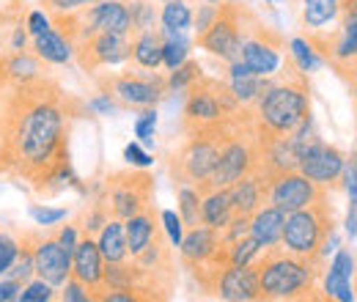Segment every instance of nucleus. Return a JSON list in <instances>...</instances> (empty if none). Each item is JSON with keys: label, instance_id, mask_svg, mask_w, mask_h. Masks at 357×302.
<instances>
[{"label": "nucleus", "instance_id": "nucleus-1", "mask_svg": "<svg viewBox=\"0 0 357 302\" xmlns=\"http://www.w3.org/2000/svg\"><path fill=\"white\" fill-rule=\"evenodd\" d=\"M91 113L55 77L0 86V176L28 184L39 195L83 190L72 168V130Z\"/></svg>", "mask_w": 357, "mask_h": 302}, {"label": "nucleus", "instance_id": "nucleus-2", "mask_svg": "<svg viewBox=\"0 0 357 302\" xmlns=\"http://www.w3.org/2000/svg\"><path fill=\"white\" fill-rule=\"evenodd\" d=\"M278 69L280 75L272 77V86L253 105V116L261 132L283 137L311 119V83L308 75L294 63L291 52H283Z\"/></svg>", "mask_w": 357, "mask_h": 302}, {"label": "nucleus", "instance_id": "nucleus-3", "mask_svg": "<svg viewBox=\"0 0 357 302\" xmlns=\"http://www.w3.org/2000/svg\"><path fill=\"white\" fill-rule=\"evenodd\" d=\"M256 266L261 300H324V294H316L324 261L303 259L289 253L283 245H269L259 253Z\"/></svg>", "mask_w": 357, "mask_h": 302}, {"label": "nucleus", "instance_id": "nucleus-4", "mask_svg": "<svg viewBox=\"0 0 357 302\" xmlns=\"http://www.w3.org/2000/svg\"><path fill=\"white\" fill-rule=\"evenodd\" d=\"M231 119H225L223 124L206 127V130L184 132V140L168 157V173H171L174 187H178V184L204 187L212 179V173L218 168V160H220L223 140L228 135V127H231Z\"/></svg>", "mask_w": 357, "mask_h": 302}, {"label": "nucleus", "instance_id": "nucleus-5", "mask_svg": "<svg viewBox=\"0 0 357 302\" xmlns=\"http://www.w3.org/2000/svg\"><path fill=\"white\" fill-rule=\"evenodd\" d=\"M335 225H338L335 222V209H333L330 192H327V195L316 198L308 206L286 215L280 245L294 256L324 261L327 259L324 248L335 236Z\"/></svg>", "mask_w": 357, "mask_h": 302}, {"label": "nucleus", "instance_id": "nucleus-6", "mask_svg": "<svg viewBox=\"0 0 357 302\" xmlns=\"http://www.w3.org/2000/svg\"><path fill=\"white\" fill-rule=\"evenodd\" d=\"M184 119H181V130H206L215 124H223L225 119H231L242 102L236 99V93L231 91L225 77H209L201 75L192 86L184 91Z\"/></svg>", "mask_w": 357, "mask_h": 302}, {"label": "nucleus", "instance_id": "nucleus-7", "mask_svg": "<svg viewBox=\"0 0 357 302\" xmlns=\"http://www.w3.org/2000/svg\"><path fill=\"white\" fill-rule=\"evenodd\" d=\"M93 83L99 93H107L116 99L121 107L143 110V107H157L162 99H168V83L157 69H140L130 66L124 72H107V75H93Z\"/></svg>", "mask_w": 357, "mask_h": 302}, {"label": "nucleus", "instance_id": "nucleus-8", "mask_svg": "<svg viewBox=\"0 0 357 302\" xmlns=\"http://www.w3.org/2000/svg\"><path fill=\"white\" fill-rule=\"evenodd\" d=\"M96 195L105 201L110 217L127 220V217L154 206L157 184H154V176L146 173V168H124V171L107 173L105 181H99Z\"/></svg>", "mask_w": 357, "mask_h": 302}, {"label": "nucleus", "instance_id": "nucleus-9", "mask_svg": "<svg viewBox=\"0 0 357 302\" xmlns=\"http://www.w3.org/2000/svg\"><path fill=\"white\" fill-rule=\"evenodd\" d=\"M286 52V39L278 28H269L267 22L248 8L245 14V36H242V52L239 61L261 77H272L283 61Z\"/></svg>", "mask_w": 357, "mask_h": 302}, {"label": "nucleus", "instance_id": "nucleus-10", "mask_svg": "<svg viewBox=\"0 0 357 302\" xmlns=\"http://www.w3.org/2000/svg\"><path fill=\"white\" fill-rule=\"evenodd\" d=\"M245 14H248V6L223 0V3L218 6L215 22H212L198 39H192V42L198 44L201 50H206V52L223 58L225 63L239 61L242 36H245Z\"/></svg>", "mask_w": 357, "mask_h": 302}, {"label": "nucleus", "instance_id": "nucleus-11", "mask_svg": "<svg viewBox=\"0 0 357 302\" xmlns=\"http://www.w3.org/2000/svg\"><path fill=\"white\" fill-rule=\"evenodd\" d=\"M130 55H132V36H124V33L99 31V33H93L89 39L75 44V61H77V66L86 75H91V77L99 69L127 63Z\"/></svg>", "mask_w": 357, "mask_h": 302}, {"label": "nucleus", "instance_id": "nucleus-12", "mask_svg": "<svg viewBox=\"0 0 357 302\" xmlns=\"http://www.w3.org/2000/svg\"><path fill=\"white\" fill-rule=\"evenodd\" d=\"M330 190L316 184L313 179H308L305 173H300L297 168L294 171H280L269 176L267 184V204L278 206L280 212H297L303 206L313 204L316 198L327 195Z\"/></svg>", "mask_w": 357, "mask_h": 302}, {"label": "nucleus", "instance_id": "nucleus-13", "mask_svg": "<svg viewBox=\"0 0 357 302\" xmlns=\"http://www.w3.org/2000/svg\"><path fill=\"white\" fill-rule=\"evenodd\" d=\"M297 171L305 173L316 184L327 190H341L344 187V171H347V154L321 137L305 146L297 157Z\"/></svg>", "mask_w": 357, "mask_h": 302}, {"label": "nucleus", "instance_id": "nucleus-14", "mask_svg": "<svg viewBox=\"0 0 357 302\" xmlns=\"http://www.w3.org/2000/svg\"><path fill=\"white\" fill-rule=\"evenodd\" d=\"M33 261H36V278H45L55 289H61L72 275V253L55 239V234H33Z\"/></svg>", "mask_w": 357, "mask_h": 302}, {"label": "nucleus", "instance_id": "nucleus-15", "mask_svg": "<svg viewBox=\"0 0 357 302\" xmlns=\"http://www.w3.org/2000/svg\"><path fill=\"white\" fill-rule=\"evenodd\" d=\"M225 302H256L261 300L259 266L253 264H231L218 283V294Z\"/></svg>", "mask_w": 357, "mask_h": 302}, {"label": "nucleus", "instance_id": "nucleus-16", "mask_svg": "<svg viewBox=\"0 0 357 302\" xmlns=\"http://www.w3.org/2000/svg\"><path fill=\"white\" fill-rule=\"evenodd\" d=\"M223 239H220V231L212 228V225H195V228H184V239L178 242V261L184 269L201 264V261L212 259L218 250H220Z\"/></svg>", "mask_w": 357, "mask_h": 302}, {"label": "nucleus", "instance_id": "nucleus-17", "mask_svg": "<svg viewBox=\"0 0 357 302\" xmlns=\"http://www.w3.org/2000/svg\"><path fill=\"white\" fill-rule=\"evenodd\" d=\"M72 278H77L80 283L89 286L93 292L96 286H102L105 278V259L99 253V245L93 236H80L75 250H72Z\"/></svg>", "mask_w": 357, "mask_h": 302}, {"label": "nucleus", "instance_id": "nucleus-18", "mask_svg": "<svg viewBox=\"0 0 357 302\" xmlns=\"http://www.w3.org/2000/svg\"><path fill=\"white\" fill-rule=\"evenodd\" d=\"M225 80H228V86L231 91L236 93V99L245 105V107H253L259 99H261V93L272 86V77H261V75H253L242 61H234V63H228V72H225Z\"/></svg>", "mask_w": 357, "mask_h": 302}, {"label": "nucleus", "instance_id": "nucleus-19", "mask_svg": "<svg viewBox=\"0 0 357 302\" xmlns=\"http://www.w3.org/2000/svg\"><path fill=\"white\" fill-rule=\"evenodd\" d=\"M283 222H286V212H280L278 206L264 204L259 206L253 215H250V236L261 245H280V236H283Z\"/></svg>", "mask_w": 357, "mask_h": 302}, {"label": "nucleus", "instance_id": "nucleus-20", "mask_svg": "<svg viewBox=\"0 0 357 302\" xmlns=\"http://www.w3.org/2000/svg\"><path fill=\"white\" fill-rule=\"evenodd\" d=\"M33 52L45 61L47 66H66V63L75 61V47L58 28H50L45 33L33 36Z\"/></svg>", "mask_w": 357, "mask_h": 302}, {"label": "nucleus", "instance_id": "nucleus-21", "mask_svg": "<svg viewBox=\"0 0 357 302\" xmlns=\"http://www.w3.org/2000/svg\"><path fill=\"white\" fill-rule=\"evenodd\" d=\"M160 225H162V222H160V212H157V206H149V209H143V212H137V215L124 220L130 256H137V253L151 242V236L157 234V228H160Z\"/></svg>", "mask_w": 357, "mask_h": 302}, {"label": "nucleus", "instance_id": "nucleus-22", "mask_svg": "<svg viewBox=\"0 0 357 302\" xmlns=\"http://www.w3.org/2000/svg\"><path fill=\"white\" fill-rule=\"evenodd\" d=\"M3 69H6V83H25L47 75V63L36 52H28V50L3 52Z\"/></svg>", "mask_w": 357, "mask_h": 302}, {"label": "nucleus", "instance_id": "nucleus-23", "mask_svg": "<svg viewBox=\"0 0 357 302\" xmlns=\"http://www.w3.org/2000/svg\"><path fill=\"white\" fill-rule=\"evenodd\" d=\"M162 44H165V36H162L160 28L135 33L130 61L140 69H160L162 66Z\"/></svg>", "mask_w": 357, "mask_h": 302}, {"label": "nucleus", "instance_id": "nucleus-24", "mask_svg": "<svg viewBox=\"0 0 357 302\" xmlns=\"http://www.w3.org/2000/svg\"><path fill=\"white\" fill-rule=\"evenodd\" d=\"M96 245H99V253L105 264L110 261H124L130 259V248H127V231H124V220H116L110 217L102 231L96 234Z\"/></svg>", "mask_w": 357, "mask_h": 302}, {"label": "nucleus", "instance_id": "nucleus-25", "mask_svg": "<svg viewBox=\"0 0 357 302\" xmlns=\"http://www.w3.org/2000/svg\"><path fill=\"white\" fill-rule=\"evenodd\" d=\"M231 217H234V204H231V195L225 187L209 190L201 195V222L204 225H212L220 231Z\"/></svg>", "mask_w": 357, "mask_h": 302}, {"label": "nucleus", "instance_id": "nucleus-26", "mask_svg": "<svg viewBox=\"0 0 357 302\" xmlns=\"http://www.w3.org/2000/svg\"><path fill=\"white\" fill-rule=\"evenodd\" d=\"M333 20H338V0H303L305 31H321Z\"/></svg>", "mask_w": 357, "mask_h": 302}, {"label": "nucleus", "instance_id": "nucleus-27", "mask_svg": "<svg viewBox=\"0 0 357 302\" xmlns=\"http://www.w3.org/2000/svg\"><path fill=\"white\" fill-rule=\"evenodd\" d=\"M162 31H192V8L187 0H165L160 6Z\"/></svg>", "mask_w": 357, "mask_h": 302}, {"label": "nucleus", "instance_id": "nucleus-28", "mask_svg": "<svg viewBox=\"0 0 357 302\" xmlns=\"http://www.w3.org/2000/svg\"><path fill=\"white\" fill-rule=\"evenodd\" d=\"M174 192H176V212L184 228L201 225V192L192 184H178L174 187Z\"/></svg>", "mask_w": 357, "mask_h": 302}, {"label": "nucleus", "instance_id": "nucleus-29", "mask_svg": "<svg viewBox=\"0 0 357 302\" xmlns=\"http://www.w3.org/2000/svg\"><path fill=\"white\" fill-rule=\"evenodd\" d=\"M162 36H165V44H162V66L176 69V66H181L190 58L192 42L187 39V31H162Z\"/></svg>", "mask_w": 357, "mask_h": 302}, {"label": "nucleus", "instance_id": "nucleus-30", "mask_svg": "<svg viewBox=\"0 0 357 302\" xmlns=\"http://www.w3.org/2000/svg\"><path fill=\"white\" fill-rule=\"evenodd\" d=\"M130 8V22H132V36L160 28V8L154 6V0H127Z\"/></svg>", "mask_w": 357, "mask_h": 302}, {"label": "nucleus", "instance_id": "nucleus-31", "mask_svg": "<svg viewBox=\"0 0 357 302\" xmlns=\"http://www.w3.org/2000/svg\"><path fill=\"white\" fill-rule=\"evenodd\" d=\"M201 75H204V66H201L198 61L187 58L181 66L171 69V75L165 77V83H168V93H184V91L192 86Z\"/></svg>", "mask_w": 357, "mask_h": 302}, {"label": "nucleus", "instance_id": "nucleus-32", "mask_svg": "<svg viewBox=\"0 0 357 302\" xmlns=\"http://www.w3.org/2000/svg\"><path fill=\"white\" fill-rule=\"evenodd\" d=\"M324 300H338V302L355 300V286H352V280L344 278L333 264H330V272L324 275Z\"/></svg>", "mask_w": 357, "mask_h": 302}, {"label": "nucleus", "instance_id": "nucleus-33", "mask_svg": "<svg viewBox=\"0 0 357 302\" xmlns=\"http://www.w3.org/2000/svg\"><path fill=\"white\" fill-rule=\"evenodd\" d=\"M261 250H264V248H261L250 234L242 236V239H236V242H228V245H225L228 264H253V261L259 259Z\"/></svg>", "mask_w": 357, "mask_h": 302}, {"label": "nucleus", "instance_id": "nucleus-34", "mask_svg": "<svg viewBox=\"0 0 357 302\" xmlns=\"http://www.w3.org/2000/svg\"><path fill=\"white\" fill-rule=\"evenodd\" d=\"M289 52H291V58H294V63L300 66V72H305V75H311L313 69L321 63V58L316 55V50H313V44L305 39V36H294L291 42H289Z\"/></svg>", "mask_w": 357, "mask_h": 302}, {"label": "nucleus", "instance_id": "nucleus-35", "mask_svg": "<svg viewBox=\"0 0 357 302\" xmlns=\"http://www.w3.org/2000/svg\"><path fill=\"white\" fill-rule=\"evenodd\" d=\"M55 292H58V289H55L52 283H47L45 278H33V280H28V283L22 286L17 302H50L58 297Z\"/></svg>", "mask_w": 357, "mask_h": 302}, {"label": "nucleus", "instance_id": "nucleus-36", "mask_svg": "<svg viewBox=\"0 0 357 302\" xmlns=\"http://www.w3.org/2000/svg\"><path fill=\"white\" fill-rule=\"evenodd\" d=\"M154 132H157V107H143L137 121H135V137L140 146H154Z\"/></svg>", "mask_w": 357, "mask_h": 302}, {"label": "nucleus", "instance_id": "nucleus-37", "mask_svg": "<svg viewBox=\"0 0 357 302\" xmlns=\"http://www.w3.org/2000/svg\"><path fill=\"white\" fill-rule=\"evenodd\" d=\"M218 6H220V3H206V0H201V6L192 11V39H198V36L215 22Z\"/></svg>", "mask_w": 357, "mask_h": 302}, {"label": "nucleus", "instance_id": "nucleus-38", "mask_svg": "<svg viewBox=\"0 0 357 302\" xmlns=\"http://www.w3.org/2000/svg\"><path fill=\"white\" fill-rule=\"evenodd\" d=\"M28 215L33 217V222H36V225H42V228H52L55 222L66 220V209H50V206H42V204H31V206H28Z\"/></svg>", "mask_w": 357, "mask_h": 302}, {"label": "nucleus", "instance_id": "nucleus-39", "mask_svg": "<svg viewBox=\"0 0 357 302\" xmlns=\"http://www.w3.org/2000/svg\"><path fill=\"white\" fill-rule=\"evenodd\" d=\"M160 222H162V228H165V234H168L171 245H174V248H178V242L184 239V222H181L178 212H174V209L160 212Z\"/></svg>", "mask_w": 357, "mask_h": 302}, {"label": "nucleus", "instance_id": "nucleus-40", "mask_svg": "<svg viewBox=\"0 0 357 302\" xmlns=\"http://www.w3.org/2000/svg\"><path fill=\"white\" fill-rule=\"evenodd\" d=\"M17 253H20V239L11 236V234H3V231H0V278H3L6 269L14 264Z\"/></svg>", "mask_w": 357, "mask_h": 302}, {"label": "nucleus", "instance_id": "nucleus-41", "mask_svg": "<svg viewBox=\"0 0 357 302\" xmlns=\"http://www.w3.org/2000/svg\"><path fill=\"white\" fill-rule=\"evenodd\" d=\"M52 28V20H50V14H47L45 8H31L28 14H25V31H28V36L33 39V36H39V33H45Z\"/></svg>", "mask_w": 357, "mask_h": 302}, {"label": "nucleus", "instance_id": "nucleus-42", "mask_svg": "<svg viewBox=\"0 0 357 302\" xmlns=\"http://www.w3.org/2000/svg\"><path fill=\"white\" fill-rule=\"evenodd\" d=\"M63 302H91V292L86 283H80L77 278L69 275V280L61 286V294H58Z\"/></svg>", "mask_w": 357, "mask_h": 302}, {"label": "nucleus", "instance_id": "nucleus-43", "mask_svg": "<svg viewBox=\"0 0 357 302\" xmlns=\"http://www.w3.org/2000/svg\"><path fill=\"white\" fill-rule=\"evenodd\" d=\"M124 160H127L132 168H149V165H154V157H151V154L146 151V146H140L137 140L124 146Z\"/></svg>", "mask_w": 357, "mask_h": 302}, {"label": "nucleus", "instance_id": "nucleus-44", "mask_svg": "<svg viewBox=\"0 0 357 302\" xmlns=\"http://www.w3.org/2000/svg\"><path fill=\"white\" fill-rule=\"evenodd\" d=\"M89 107L93 110V113H99V116H116V113L121 110V105H119L116 99H110L107 93H96V96H91Z\"/></svg>", "mask_w": 357, "mask_h": 302}, {"label": "nucleus", "instance_id": "nucleus-45", "mask_svg": "<svg viewBox=\"0 0 357 302\" xmlns=\"http://www.w3.org/2000/svg\"><path fill=\"white\" fill-rule=\"evenodd\" d=\"M55 239L72 253L75 245H77V239H80V228H77V225H61V228L55 231Z\"/></svg>", "mask_w": 357, "mask_h": 302}, {"label": "nucleus", "instance_id": "nucleus-46", "mask_svg": "<svg viewBox=\"0 0 357 302\" xmlns=\"http://www.w3.org/2000/svg\"><path fill=\"white\" fill-rule=\"evenodd\" d=\"M20 292H22V283H17V280H11L6 275L0 278V302H17Z\"/></svg>", "mask_w": 357, "mask_h": 302}, {"label": "nucleus", "instance_id": "nucleus-47", "mask_svg": "<svg viewBox=\"0 0 357 302\" xmlns=\"http://www.w3.org/2000/svg\"><path fill=\"white\" fill-rule=\"evenodd\" d=\"M344 231L349 239H357V206H349V215H347V222H344Z\"/></svg>", "mask_w": 357, "mask_h": 302}, {"label": "nucleus", "instance_id": "nucleus-48", "mask_svg": "<svg viewBox=\"0 0 357 302\" xmlns=\"http://www.w3.org/2000/svg\"><path fill=\"white\" fill-rule=\"evenodd\" d=\"M347 173H352V176L357 179V151L347 160Z\"/></svg>", "mask_w": 357, "mask_h": 302}, {"label": "nucleus", "instance_id": "nucleus-49", "mask_svg": "<svg viewBox=\"0 0 357 302\" xmlns=\"http://www.w3.org/2000/svg\"><path fill=\"white\" fill-rule=\"evenodd\" d=\"M6 83V69H3V52H0V86Z\"/></svg>", "mask_w": 357, "mask_h": 302}, {"label": "nucleus", "instance_id": "nucleus-50", "mask_svg": "<svg viewBox=\"0 0 357 302\" xmlns=\"http://www.w3.org/2000/svg\"><path fill=\"white\" fill-rule=\"evenodd\" d=\"M349 88L355 91V102H357V77H355V80H352V83H349Z\"/></svg>", "mask_w": 357, "mask_h": 302}, {"label": "nucleus", "instance_id": "nucleus-51", "mask_svg": "<svg viewBox=\"0 0 357 302\" xmlns=\"http://www.w3.org/2000/svg\"><path fill=\"white\" fill-rule=\"evenodd\" d=\"M91 3H99V0H80V6H91Z\"/></svg>", "mask_w": 357, "mask_h": 302}, {"label": "nucleus", "instance_id": "nucleus-52", "mask_svg": "<svg viewBox=\"0 0 357 302\" xmlns=\"http://www.w3.org/2000/svg\"><path fill=\"white\" fill-rule=\"evenodd\" d=\"M355 300H357V272H355Z\"/></svg>", "mask_w": 357, "mask_h": 302}, {"label": "nucleus", "instance_id": "nucleus-53", "mask_svg": "<svg viewBox=\"0 0 357 302\" xmlns=\"http://www.w3.org/2000/svg\"><path fill=\"white\" fill-rule=\"evenodd\" d=\"M206 3H223V0H206Z\"/></svg>", "mask_w": 357, "mask_h": 302}, {"label": "nucleus", "instance_id": "nucleus-54", "mask_svg": "<svg viewBox=\"0 0 357 302\" xmlns=\"http://www.w3.org/2000/svg\"><path fill=\"white\" fill-rule=\"evenodd\" d=\"M228 3H242V0H228Z\"/></svg>", "mask_w": 357, "mask_h": 302}, {"label": "nucleus", "instance_id": "nucleus-55", "mask_svg": "<svg viewBox=\"0 0 357 302\" xmlns=\"http://www.w3.org/2000/svg\"><path fill=\"white\" fill-rule=\"evenodd\" d=\"M160 3H165V0H160Z\"/></svg>", "mask_w": 357, "mask_h": 302}]
</instances>
